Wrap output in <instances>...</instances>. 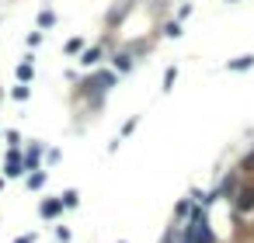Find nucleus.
<instances>
[{"mask_svg":"<svg viewBox=\"0 0 254 243\" xmlns=\"http://www.w3.org/2000/svg\"><path fill=\"white\" fill-rule=\"evenodd\" d=\"M25 160H18V149H11V156H7V177H21L25 174Z\"/></svg>","mask_w":254,"mask_h":243,"instance_id":"nucleus-1","label":"nucleus"},{"mask_svg":"<svg viewBox=\"0 0 254 243\" xmlns=\"http://www.w3.org/2000/svg\"><path fill=\"white\" fill-rule=\"evenodd\" d=\"M59 209H63V201H42V216L49 219V216H59Z\"/></svg>","mask_w":254,"mask_h":243,"instance_id":"nucleus-2","label":"nucleus"},{"mask_svg":"<svg viewBox=\"0 0 254 243\" xmlns=\"http://www.w3.org/2000/svg\"><path fill=\"white\" fill-rule=\"evenodd\" d=\"M52 24H56V14L52 11H42L39 14V28H52Z\"/></svg>","mask_w":254,"mask_h":243,"instance_id":"nucleus-3","label":"nucleus"},{"mask_svg":"<svg viewBox=\"0 0 254 243\" xmlns=\"http://www.w3.org/2000/svg\"><path fill=\"white\" fill-rule=\"evenodd\" d=\"M80 49H84L80 38H70V42H66V56H74V52H80Z\"/></svg>","mask_w":254,"mask_h":243,"instance_id":"nucleus-4","label":"nucleus"},{"mask_svg":"<svg viewBox=\"0 0 254 243\" xmlns=\"http://www.w3.org/2000/svg\"><path fill=\"white\" fill-rule=\"evenodd\" d=\"M18 80H25V84L31 80V63H21V66H18Z\"/></svg>","mask_w":254,"mask_h":243,"instance_id":"nucleus-5","label":"nucleus"},{"mask_svg":"<svg viewBox=\"0 0 254 243\" xmlns=\"http://www.w3.org/2000/svg\"><path fill=\"white\" fill-rule=\"evenodd\" d=\"M98 59H101V49H91V52H87V56H84V59H80V63H87V66H94V63H98Z\"/></svg>","mask_w":254,"mask_h":243,"instance_id":"nucleus-6","label":"nucleus"},{"mask_svg":"<svg viewBox=\"0 0 254 243\" xmlns=\"http://www.w3.org/2000/svg\"><path fill=\"white\" fill-rule=\"evenodd\" d=\"M42 181H46V174H42V170H39V174H31V177H28V188H42Z\"/></svg>","mask_w":254,"mask_h":243,"instance_id":"nucleus-7","label":"nucleus"},{"mask_svg":"<svg viewBox=\"0 0 254 243\" xmlns=\"http://www.w3.org/2000/svg\"><path fill=\"white\" fill-rule=\"evenodd\" d=\"M63 205H66V209L77 205V191H66V194H63Z\"/></svg>","mask_w":254,"mask_h":243,"instance_id":"nucleus-8","label":"nucleus"},{"mask_svg":"<svg viewBox=\"0 0 254 243\" xmlns=\"http://www.w3.org/2000/svg\"><path fill=\"white\" fill-rule=\"evenodd\" d=\"M14 243H35V236L28 233V236H21V240H14Z\"/></svg>","mask_w":254,"mask_h":243,"instance_id":"nucleus-9","label":"nucleus"}]
</instances>
